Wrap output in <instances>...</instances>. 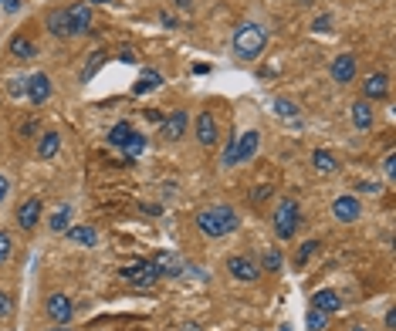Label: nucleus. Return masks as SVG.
Instances as JSON below:
<instances>
[{"mask_svg": "<svg viewBox=\"0 0 396 331\" xmlns=\"http://www.w3.org/2000/svg\"><path fill=\"white\" fill-rule=\"evenodd\" d=\"M373 119H376V112H373L369 102H356V105H353V125H356V128H362V132L373 128Z\"/></svg>", "mask_w": 396, "mask_h": 331, "instance_id": "23", "label": "nucleus"}, {"mask_svg": "<svg viewBox=\"0 0 396 331\" xmlns=\"http://www.w3.org/2000/svg\"><path fill=\"white\" fill-rule=\"evenodd\" d=\"M129 139H132V125H129V122L112 125V132H109V146H116V149H122V146H125Z\"/></svg>", "mask_w": 396, "mask_h": 331, "instance_id": "26", "label": "nucleus"}, {"mask_svg": "<svg viewBox=\"0 0 396 331\" xmlns=\"http://www.w3.org/2000/svg\"><path fill=\"white\" fill-rule=\"evenodd\" d=\"M258 146H261V132H244V135H238V149H234V166L240 163H251L254 156H258Z\"/></svg>", "mask_w": 396, "mask_h": 331, "instance_id": "8", "label": "nucleus"}, {"mask_svg": "<svg viewBox=\"0 0 396 331\" xmlns=\"http://www.w3.org/2000/svg\"><path fill=\"white\" fill-rule=\"evenodd\" d=\"M275 112L281 115V119H295V115H298V105H295V102H288V98H278Z\"/></svg>", "mask_w": 396, "mask_h": 331, "instance_id": "31", "label": "nucleus"}, {"mask_svg": "<svg viewBox=\"0 0 396 331\" xmlns=\"http://www.w3.org/2000/svg\"><path fill=\"white\" fill-rule=\"evenodd\" d=\"M7 193H10V179H7V176L0 172V203L7 200Z\"/></svg>", "mask_w": 396, "mask_h": 331, "instance_id": "38", "label": "nucleus"}, {"mask_svg": "<svg viewBox=\"0 0 396 331\" xmlns=\"http://www.w3.org/2000/svg\"><path fill=\"white\" fill-rule=\"evenodd\" d=\"M61 149V135L58 132H44L38 139V159H54Z\"/></svg>", "mask_w": 396, "mask_h": 331, "instance_id": "20", "label": "nucleus"}, {"mask_svg": "<svg viewBox=\"0 0 396 331\" xmlns=\"http://www.w3.org/2000/svg\"><path fill=\"white\" fill-rule=\"evenodd\" d=\"M227 274L240 281V284H254L258 277H261V267H258V260H251L247 253H234V257H227Z\"/></svg>", "mask_w": 396, "mask_h": 331, "instance_id": "5", "label": "nucleus"}, {"mask_svg": "<svg viewBox=\"0 0 396 331\" xmlns=\"http://www.w3.org/2000/svg\"><path fill=\"white\" fill-rule=\"evenodd\" d=\"M359 213H362V207H359V200L353 193H342V196L332 203V216H335L339 223H353V220H359Z\"/></svg>", "mask_w": 396, "mask_h": 331, "instance_id": "10", "label": "nucleus"}, {"mask_svg": "<svg viewBox=\"0 0 396 331\" xmlns=\"http://www.w3.org/2000/svg\"><path fill=\"white\" fill-rule=\"evenodd\" d=\"M353 331H369V328L366 325H353Z\"/></svg>", "mask_w": 396, "mask_h": 331, "instance_id": "45", "label": "nucleus"}, {"mask_svg": "<svg viewBox=\"0 0 396 331\" xmlns=\"http://www.w3.org/2000/svg\"><path fill=\"white\" fill-rule=\"evenodd\" d=\"M353 78H356V58H353V54H339V58H332V82L349 84Z\"/></svg>", "mask_w": 396, "mask_h": 331, "instance_id": "12", "label": "nucleus"}, {"mask_svg": "<svg viewBox=\"0 0 396 331\" xmlns=\"http://www.w3.org/2000/svg\"><path fill=\"white\" fill-rule=\"evenodd\" d=\"M302 3H309V0H302Z\"/></svg>", "mask_w": 396, "mask_h": 331, "instance_id": "49", "label": "nucleus"}, {"mask_svg": "<svg viewBox=\"0 0 396 331\" xmlns=\"http://www.w3.org/2000/svg\"><path fill=\"white\" fill-rule=\"evenodd\" d=\"M41 220V200L38 196H31V200H24L21 207H17V223H21V230H34Z\"/></svg>", "mask_w": 396, "mask_h": 331, "instance_id": "14", "label": "nucleus"}, {"mask_svg": "<svg viewBox=\"0 0 396 331\" xmlns=\"http://www.w3.org/2000/svg\"><path fill=\"white\" fill-rule=\"evenodd\" d=\"M176 7H194V0H173Z\"/></svg>", "mask_w": 396, "mask_h": 331, "instance_id": "44", "label": "nucleus"}, {"mask_svg": "<svg viewBox=\"0 0 396 331\" xmlns=\"http://www.w3.org/2000/svg\"><path fill=\"white\" fill-rule=\"evenodd\" d=\"M238 223H240L238 209L227 207V203H213V207H207V209H200V213H197L200 233H203V237H213V240H217V237L234 233V230H238Z\"/></svg>", "mask_w": 396, "mask_h": 331, "instance_id": "1", "label": "nucleus"}, {"mask_svg": "<svg viewBox=\"0 0 396 331\" xmlns=\"http://www.w3.org/2000/svg\"><path fill=\"white\" fill-rule=\"evenodd\" d=\"M386 328H390V331L396 328V308H390V311H386Z\"/></svg>", "mask_w": 396, "mask_h": 331, "instance_id": "41", "label": "nucleus"}, {"mask_svg": "<svg viewBox=\"0 0 396 331\" xmlns=\"http://www.w3.org/2000/svg\"><path fill=\"white\" fill-rule=\"evenodd\" d=\"M143 149H146V135H139V132H132V139H129V142L122 146V152H125L129 159H136V156H139Z\"/></svg>", "mask_w": 396, "mask_h": 331, "instance_id": "30", "label": "nucleus"}, {"mask_svg": "<svg viewBox=\"0 0 396 331\" xmlns=\"http://www.w3.org/2000/svg\"><path fill=\"white\" fill-rule=\"evenodd\" d=\"M44 308H48V318H54L58 325H68L72 315H75V301H72L68 294H51V297L44 301Z\"/></svg>", "mask_w": 396, "mask_h": 331, "instance_id": "7", "label": "nucleus"}, {"mask_svg": "<svg viewBox=\"0 0 396 331\" xmlns=\"http://www.w3.org/2000/svg\"><path fill=\"white\" fill-rule=\"evenodd\" d=\"M159 277H163V274L156 271L153 260H132V264L122 267V281L132 284V288H153Z\"/></svg>", "mask_w": 396, "mask_h": 331, "instance_id": "4", "label": "nucleus"}, {"mask_svg": "<svg viewBox=\"0 0 396 331\" xmlns=\"http://www.w3.org/2000/svg\"><path fill=\"white\" fill-rule=\"evenodd\" d=\"M318 247H322L318 240H305V244L298 247V253H295V267H305V264H309V260L318 253Z\"/></svg>", "mask_w": 396, "mask_h": 331, "instance_id": "27", "label": "nucleus"}, {"mask_svg": "<svg viewBox=\"0 0 396 331\" xmlns=\"http://www.w3.org/2000/svg\"><path fill=\"white\" fill-rule=\"evenodd\" d=\"M332 27V17H315V24H312V31H329Z\"/></svg>", "mask_w": 396, "mask_h": 331, "instance_id": "37", "label": "nucleus"}, {"mask_svg": "<svg viewBox=\"0 0 396 331\" xmlns=\"http://www.w3.org/2000/svg\"><path fill=\"white\" fill-rule=\"evenodd\" d=\"M362 95H366V102H379V98H386V95H390V78H386L383 71L366 75V78H362Z\"/></svg>", "mask_w": 396, "mask_h": 331, "instance_id": "9", "label": "nucleus"}, {"mask_svg": "<svg viewBox=\"0 0 396 331\" xmlns=\"http://www.w3.org/2000/svg\"><path fill=\"white\" fill-rule=\"evenodd\" d=\"M268 44V27L264 24H254V21H244L238 31H234V54L244 61H254Z\"/></svg>", "mask_w": 396, "mask_h": 331, "instance_id": "2", "label": "nucleus"}, {"mask_svg": "<svg viewBox=\"0 0 396 331\" xmlns=\"http://www.w3.org/2000/svg\"><path fill=\"white\" fill-rule=\"evenodd\" d=\"M305 325H309V331H325V325H329V315H325V311H318V308H309Z\"/></svg>", "mask_w": 396, "mask_h": 331, "instance_id": "29", "label": "nucleus"}, {"mask_svg": "<svg viewBox=\"0 0 396 331\" xmlns=\"http://www.w3.org/2000/svg\"><path fill=\"white\" fill-rule=\"evenodd\" d=\"M159 84H163V75L153 71V68H146V71L139 75V82L132 84V95H149V91H156Z\"/></svg>", "mask_w": 396, "mask_h": 331, "instance_id": "21", "label": "nucleus"}, {"mask_svg": "<svg viewBox=\"0 0 396 331\" xmlns=\"http://www.w3.org/2000/svg\"><path fill=\"white\" fill-rule=\"evenodd\" d=\"M271 196V186H258L254 193H251V203H261V200H268Z\"/></svg>", "mask_w": 396, "mask_h": 331, "instance_id": "35", "label": "nucleus"}, {"mask_svg": "<svg viewBox=\"0 0 396 331\" xmlns=\"http://www.w3.org/2000/svg\"><path fill=\"white\" fill-rule=\"evenodd\" d=\"M65 237H68L72 244H79V247H98V233H95L92 227H68Z\"/></svg>", "mask_w": 396, "mask_h": 331, "instance_id": "19", "label": "nucleus"}, {"mask_svg": "<svg viewBox=\"0 0 396 331\" xmlns=\"http://www.w3.org/2000/svg\"><path fill=\"white\" fill-rule=\"evenodd\" d=\"M180 331H200V325H197V321H187V325H183Z\"/></svg>", "mask_w": 396, "mask_h": 331, "instance_id": "43", "label": "nucleus"}, {"mask_svg": "<svg viewBox=\"0 0 396 331\" xmlns=\"http://www.w3.org/2000/svg\"><path fill=\"white\" fill-rule=\"evenodd\" d=\"M21 3H24V0H0V7H3L7 14H17V10H21Z\"/></svg>", "mask_w": 396, "mask_h": 331, "instance_id": "36", "label": "nucleus"}, {"mask_svg": "<svg viewBox=\"0 0 396 331\" xmlns=\"http://www.w3.org/2000/svg\"><path fill=\"white\" fill-rule=\"evenodd\" d=\"M48 331H72V328H48Z\"/></svg>", "mask_w": 396, "mask_h": 331, "instance_id": "47", "label": "nucleus"}, {"mask_svg": "<svg viewBox=\"0 0 396 331\" xmlns=\"http://www.w3.org/2000/svg\"><path fill=\"white\" fill-rule=\"evenodd\" d=\"M10 253H14V240H10V233H7V230H0V264H7V260H10Z\"/></svg>", "mask_w": 396, "mask_h": 331, "instance_id": "32", "label": "nucleus"}, {"mask_svg": "<svg viewBox=\"0 0 396 331\" xmlns=\"http://www.w3.org/2000/svg\"><path fill=\"white\" fill-rule=\"evenodd\" d=\"M88 3H109V0H88Z\"/></svg>", "mask_w": 396, "mask_h": 331, "instance_id": "46", "label": "nucleus"}, {"mask_svg": "<svg viewBox=\"0 0 396 331\" xmlns=\"http://www.w3.org/2000/svg\"><path fill=\"white\" fill-rule=\"evenodd\" d=\"M48 31H51L54 38H72L68 10H51V14H48Z\"/></svg>", "mask_w": 396, "mask_h": 331, "instance_id": "18", "label": "nucleus"}, {"mask_svg": "<svg viewBox=\"0 0 396 331\" xmlns=\"http://www.w3.org/2000/svg\"><path fill=\"white\" fill-rule=\"evenodd\" d=\"M359 190H362V193H379V186H376V183H359Z\"/></svg>", "mask_w": 396, "mask_h": 331, "instance_id": "42", "label": "nucleus"}, {"mask_svg": "<svg viewBox=\"0 0 396 331\" xmlns=\"http://www.w3.org/2000/svg\"><path fill=\"white\" fill-rule=\"evenodd\" d=\"M298 223H302V209H298V203L291 196H284L275 209V233L281 240H291L298 233Z\"/></svg>", "mask_w": 396, "mask_h": 331, "instance_id": "3", "label": "nucleus"}, {"mask_svg": "<svg viewBox=\"0 0 396 331\" xmlns=\"http://www.w3.org/2000/svg\"><path fill=\"white\" fill-rule=\"evenodd\" d=\"M281 331H291V325H281Z\"/></svg>", "mask_w": 396, "mask_h": 331, "instance_id": "48", "label": "nucleus"}, {"mask_svg": "<svg viewBox=\"0 0 396 331\" xmlns=\"http://www.w3.org/2000/svg\"><path fill=\"white\" fill-rule=\"evenodd\" d=\"M72 213H75V207H72V203H65V207H61L54 216H51V220H48V227H51L54 233H65V230L72 227Z\"/></svg>", "mask_w": 396, "mask_h": 331, "instance_id": "25", "label": "nucleus"}, {"mask_svg": "<svg viewBox=\"0 0 396 331\" xmlns=\"http://www.w3.org/2000/svg\"><path fill=\"white\" fill-rule=\"evenodd\" d=\"M312 166H315V169L322 172V176H332V172L339 169V163H335V156H332L329 149H315V152H312Z\"/></svg>", "mask_w": 396, "mask_h": 331, "instance_id": "24", "label": "nucleus"}, {"mask_svg": "<svg viewBox=\"0 0 396 331\" xmlns=\"http://www.w3.org/2000/svg\"><path fill=\"white\" fill-rule=\"evenodd\" d=\"M7 47H10V54H14V58H21V61H28V58H34V54H38L34 41H31V38H24V34L10 38V44H7Z\"/></svg>", "mask_w": 396, "mask_h": 331, "instance_id": "22", "label": "nucleus"}, {"mask_svg": "<svg viewBox=\"0 0 396 331\" xmlns=\"http://www.w3.org/2000/svg\"><path fill=\"white\" fill-rule=\"evenodd\" d=\"M153 264H156V271L163 277H180V274H183V260H180L173 250H159Z\"/></svg>", "mask_w": 396, "mask_h": 331, "instance_id": "16", "label": "nucleus"}, {"mask_svg": "<svg viewBox=\"0 0 396 331\" xmlns=\"http://www.w3.org/2000/svg\"><path fill=\"white\" fill-rule=\"evenodd\" d=\"M68 24H72V34H88V27H92V7L88 3L68 7Z\"/></svg>", "mask_w": 396, "mask_h": 331, "instance_id": "15", "label": "nucleus"}, {"mask_svg": "<svg viewBox=\"0 0 396 331\" xmlns=\"http://www.w3.org/2000/svg\"><path fill=\"white\" fill-rule=\"evenodd\" d=\"M146 119H149V122H163V119H166V115H163V112H156V109H149V112H146Z\"/></svg>", "mask_w": 396, "mask_h": 331, "instance_id": "40", "label": "nucleus"}, {"mask_svg": "<svg viewBox=\"0 0 396 331\" xmlns=\"http://www.w3.org/2000/svg\"><path fill=\"white\" fill-rule=\"evenodd\" d=\"M187 128H190V115H187L183 109H176V112H169V115L159 122V139H163V142H180V139L187 135Z\"/></svg>", "mask_w": 396, "mask_h": 331, "instance_id": "6", "label": "nucleus"}, {"mask_svg": "<svg viewBox=\"0 0 396 331\" xmlns=\"http://www.w3.org/2000/svg\"><path fill=\"white\" fill-rule=\"evenodd\" d=\"M258 267H264L268 274L281 271V253H278V247H264V253H261V264H258Z\"/></svg>", "mask_w": 396, "mask_h": 331, "instance_id": "28", "label": "nucleus"}, {"mask_svg": "<svg viewBox=\"0 0 396 331\" xmlns=\"http://www.w3.org/2000/svg\"><path fill=\"white\" fill-rule=\"evenodd\" d=\"M312 308L325 311V315H335V311L342 308V297H339V290H332V288L315 290V294H312Z\"/></svg>", "mask_w": 396, "mask_h": 331, "instance_id": "17", "label": "nucleus"}, {"mask_svg": "<svg viewBox=\"0 0 396 331\" xmlns=\"http://www.w3.org/2000/svg\"><path fill=\"white\" fill-rule=\"evenodd\" d=\"M197 142L203 149H213L217 146V122L210 112H200L197 115Z\"/></svg>", "mask_w": 396, "mask_h": 331, "instance_id": "13", "label": "nucleus"}, {"mask_svg": "<svg viewBox=\"0 0 396 331\" xmlns=\"http://www.w3.org/2000/svg\"><path fill=\"white\" fill-rule=\"evenodd\" d=\"M102 61H105V54H102V51H95V54H92V61H88V68L81 71V82H92V75L98 71V65H102Z\"/></svg>", "mask_w": 396, "mask_h": 331, "instance_id": "33", "label": "nucleus"}, {"mask_svg": "<svg viewBox=\"0 0 396 331\" xmlns=\"http://www.w3.org/2000/svg\"><path fill=\"white\" fill-rule=\"evenodd\" d=\"M383 169H386V176H393V172H396V156H393V152L386 156V163H383Z\"/></svg>", "mask_w": 396, "mask_h": 331, "instance_id": "39", "label": "nucleus"}, {"mask_svg": "<svg viewBox=\"0 0 396 331\" xmlns=\"http://www.w3.org/2000/svg\"><path fill=\"white\" fill-rule=\"evenodd\" d=\"M10 311H14V301L0 290V321H3V318H10Z\"/></svg>", "mask_w": 396, "mask_h": 331, "instance_id": "34", "label": "nucleus"}, {"mask_svg": "<svg viewBox=\"0 0 396 331\" xmlns=\"http://www.w3.org/2000/svg\"><path fill=\"white\" fill-rule=\"evenodd\" d=\"M24 95L31 98V105H44L51 98V78L48 75H31L24 82Z\"/></svg>", "mask_w": 396, "mask_h": 331, "instance_id": "11", "label": "nucleus"}]
</instances>
